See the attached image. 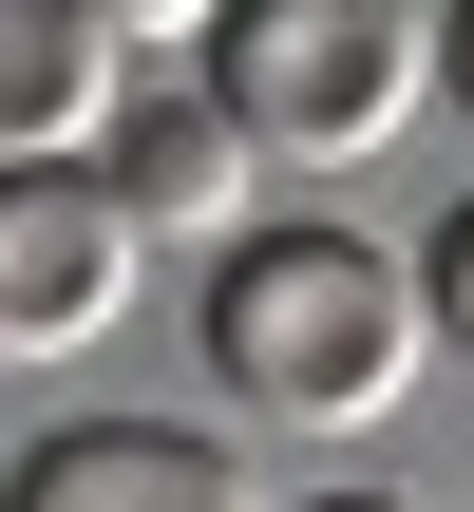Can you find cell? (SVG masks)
<instances>
[{
  "instance_id": "6da1fadb",
  "label": "cell",
  "mask_w": 474,
  "mask_h": 512,
  "mask_svg": "<svg viewBox=\"0 0 474 512\" xmlns=\"http://www.w3.org/2000/svg\"><path fill=\"white\" fill-rule=\"evenodd\" d=\"M190 342H209V399H228V437H285V456H342V437H380L399 399H418V361H437V304H418V266L399 247H361V228H247L228 266H209V304H190Z\"/></svg>"
},
{
  "instance_id": "7a4b0ae2",
  "label": "cell",
  "mask_w": 474,
  "mask_h": 512,
  "mask_svg": "<svg viewBox=\"0 0 474 512\" xmlns=\"http://www.w3.org/2000/svg\"><path fill=\"white\" fill-rule=\"evenodd\" d=\"M190 95L266 152V171H361L418 95H437V38L399 0H228L190 38Z\"/></svg>"
},
{
  "instance_id": "3957f363",
  "label": "cell",
  "mask_w": 474,
  "mask_h": 512,
  "mask_svg": "<svg viewBox=\"0 0 474 512\" xmlns=\"http://www.w3.org/2000/svg\"><path fill=\"white\" fill-rule=\"evenodd\" d=\"M133 323V209L95 171H0V361H76Z\"/></svg>"
},
{
  "instance_id": "277c9868",
  "label": "cell",
  "mask_w": 474,
  "mask_h": 512,
  "mask_svg": "<svg viewBox=\"0 0 474 512\" xmlns=\"http://www.w3.org/2000/svg\"><path fill=\"white\" fill-rule=\"evenodd\" d=\"M0 512H266V456H228V437H190V418H57Z\"/></svg>"
},
{
  "instance_id": "5b68a950",
  "label": "cell",
  "mask_w": 474,
  "mask_h": 512,
  "mask_svg": "<svg viewBox=\"0 0 474 512\" xmlns=\"http://www.w3.org/2000/svg\"><path fill=\"white\" fill-rule=\"evenodd\" d=\"M133 114V38L95 0H0V171H95Z\"/></svg>"
},
{
  "instance_id": "8992f818",
  "label": "cell",
  "mask_w": 474,
  "mask_h": 512,
  "mask_svg": "<svg viewBox=\"0 0 474 512\" xmlns=\"http://www.w3.org/2000/svg\"><path fill=\"white\" fill-rule=\"evenodd\" d=\"M95 190L133 209V247H152V228H190V247L228 266V247H247V190H266V152H247L209 95H133V114H114V152H95Z\"/></svg>"
},
{
  "instance_id": "52a82bcc",
  "label": "cell",
  "mask_w": 474,
  "mask_h": 512,
  "mask_svg": "<svg viewBox=\"0 0 474 512\" xmlns=\"http://www.w3.org/2000/svg\"><path fill=\"white\" fill-rule=\"evenodd\" d=\"M418 304H437V342H456V361H474V190H456V209H437V247H418Z\"/></svg>"
},
{
  "instance_id": "ba28073f",
  "label": "cell",
  "mask_w": 474,
  "mask_h": 512,
  "mask_svg": "<svg viewBox=\"0 0 474 512\" xmlns=\"http://www.w3.org/2000/svg\"><path fill=\"white\" fill-rule=\"evenodd\" d=\"M437 95H456V114H474V19H456V38H437Z\"/></svg>"
},
{
  "instance_id": "9c48e42d",
  "label": "cell",
  "mask_w": 474,
  "mask_h": 512,
  "mask_svg": "<svg viewBox=\"0 0 474 512\" xmlns=\"http://www.w3.org/2000/svg\"><path fill=\"white\" fill-rule=\"evenodd\" d=\"M304 512H399V494H304Z\"/></svg>"
}]
</instances>
